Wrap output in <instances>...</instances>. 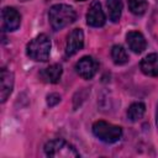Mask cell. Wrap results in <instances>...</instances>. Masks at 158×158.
<instances>
[{
    "mask_svg": "<svg viewBox=\"0 0 158 158\" xmlns=\"http://www.w3.org/2000/svg\"><path fill=\"white\" fill-rule=\"evenodd\" d=\"M77 14L75 10L65 4H56L51 6L48 11V19L52 28L54 31H59L68 25L73 23L75 21Z\"/></svg>",
    "mask_w": 158,
    "mask_h": 158,
    "instance_id": "6da1fadb",
    "label": "cell"
},
{
    "mask_svg": "<svg viewBox=\"0 0 158 158\" xmlns=\"http://www.w3.org/2000/svg\"><path fill=\"white\" fill-rule=\"evenodd\" d=\"M51 53V40L47 35L41 33L35 37L26 47V54L37 62H46Z\"/></svg>",
    "mask_w": 158,
    "mask_h": 158,
    "instance_id": "7a4b0ae2",
    "label": "cell"
},
{
    "mask_svg": "<svg viewBox=\"0 0 158 158\" xmlns=\"http://www.w3.org/2000/svg\"><path fill=\"white\" fill-rule=\"evenodd\" d=\"M44 153L51 158H78L79 152L69 142L57 138L48 141L44 144Z\"/></svg>",
    "mask_w": 158,
    "mask_h": 158,
    "instance_id": "3957f363",
    "label": "cell"
},
{
    "mask_svg": "<svg viewBox=\"0 0 158 158\" xmlns=\"http://www.w3.org/2000/svg\"><path fill=\"white\" fill-rule=\"evenodd\" d=\"M93 133L105 143H115L122 136V128L120 126L109 123L106 121H96L93 125Z\"/></svg>",
    "mask_w": 158,
    "mask_h": 158,
    "instance_id": "277c9868",
    "label": "cell"
},
{
    "mask_svg": "<svg viewBox=\"0 0 158 158\" xmlns=\"http://www.w3.org/2000/svg\"><path fill=\"white\" fill-rule=\"evenodd\" d=\"M98 69H99L98 60L90 56L81 57L75 64V70L79 74V77H81L83 79H86V80L91 79L96 74Z\"/></svg>",
    "mask_w": 158,
    "mask_h": 158,
    "instance_id": "5b68a950",
    "label": "cell"
},
{
    "mask_svg": "<svg viewBox=\"0 0 158 158\" xmlns=\"http://www.w3.org/2000/svg\"><path fill=\"white\" fill-rule=\"evenodd\" d=\"M106 22V17L101 4L98 0H94L86 12V23L91 27H101Z\"/></svg>",
    "mask_w": 158,
    "mask_h": 158,
    "instance_id": "8992f818",
    "label": "cell"
},
{
    "mask_svg": "<svg viewBox=\"0 0 158 158\" xmlns=\"http://www.w3.org/2000/svg\"><path fill=\"white\" fill-rule=\"evenodd\" d=\"M84 46V33L80 28H74L69 33L65 43V54L68 57L74 56Z\"/></svg>",
    "mask_w": 158,
    "mask_h": 158,
    "instance_id": "52a82bcc",
    "label": "cell"
},
{
    "mask_svg": "<svg viewBox=\"0 0 158 158\" xmlns=\"http://www.w3.org/2000/svg\"><path fill=\"white\" fill-rule=\"evenodd\" d=\"M2 16V28L5 31H16L21 23V16L14 7H4L1 11Z\"/></svg>",
    "mask_w": 158,
    "mask_h": 158,
    "instance_id": "ba28073f",
    "label": "cell"
},
{
    "mask_svg": "<svg viewBox=\"0 0 158 158\" xmlns=\"http://www.w3.org/2000/svg\"><path fill=\"white\" fill-rule=\"evenodd\" d=\"M14 88V74L7 70L6 68L1 69L0 74V99L1 102H5L6 99L10 96Z\"/></svg>",
    "mask_w": 158,
    "mask_h": 158,
    "instance_id": "9c48e42d",
    "label": "cell"
},
{
    "mask_svg": "<svg viewBox=\"0 0 158 158\" xmlns=\"http://www.w3.org/2000/svg\"><path fill=\"white\" fill-rule=\"evenodd\" d=\"M126 42L128 44V48L135 53H142L146 47L147 42L144 36L138 31H131L126 35Z\"/></svg>",
    "mask_w": 158,
    "mask_h": 158,
    "instance_id": "30bf717a",
    "label": "cell"
},
{
    "mask_svg": "<svg viewBox=\"0 0 158 158\" xmlns=\"http://www.w3.org/2000/svg\"><path fill=\"white\" fill-rule=\"evenodd\" d=\"M141 70L143 74L148 77H157L158 75V54L157 53H151L146 56L141 63H139Z\"/></svg>",
    "mask_w": 158,
    "mask_h": 158,
    "instance_id": "8fae6325",
    "label": "cell"
},
{
    "mask_svg": "<svg viewBox=\"0 0 158 158\" xmlns=\"http://www.w3.org/2000/svg\"><path fill=\"white\" fill-rule=\"evenodd\" d=\"M62 73H63L62 65L56 63V64H52V65L44 68V69L41 72V77H42V79H43L46 83L56 84V83H58V81L60 80Z\"/></svg>",
    "mask_w": 158,
    "mask_h": 158,
    "instance_id": "7c38bea8",
    "label": "cell"
},
{
    "mask_svg": "<svg viewBox=\"0 0 158 158\" xmlns=\"http://www.w3.org/2000/svg\"><path fill=\"white\" fill-rule=\"evenodd\" d=\"M106 6L109 11V17L112 22H118L122 12V1L121 0H106Z\"/></svg>",
    "mask_w": 158,
    "mask_h": 158,
    "instance_id": "4fadbf2b",
    "label": "cell"
},
{
    "mask_svg": "<svg viewBox=\"0 0 158 158\" xmlns=\"http://www.w3.org/2000/svg\"><path fill=\"white\" fill-rule=\"evenodd\" d=\"M146 112V105L143 102H133L130 105L128 110H127V117L130 121L136 122L139 118H142V116Z\"/></svg>",
    "mask_w": 158,
    "mask_h": 158,
    "instance_id": "5bb4252c",
    "label": "cell"
},
{
    "mask_svg": "<svg viewBox=\"0 0 158 158\" xmlns=\"http://www.w3.org/2000/svg\"><path fill=\"white\" fill-rule=\"evenodd\" d=\"M111 57H112L114 63L117 65H123L128 62V54L126 49L120 44H115L111 48Z\"/></svg>",
    "mask_w": 158,
    "mask_h": 158,
    "instance_id": "9a60e30c",
    "label": "cell"
},
{
    "mask_svg": "<svg viewBox=\"0 0 158 158\" xmlns=\"http://www.w3.org/2000/svg\"><path fill=\"white\" fill-rule=\"evenodd\" d=\"M128 9L135 15H143L147 10V0H127Z\"/></svg>",
    "mask_w": 158,
    "mask_h": 158,
    "instance_id": "2e32d148",
    "label": "cell"
},
{
    "mask_svg": "<svg viewBox=\"0 0 158 158\" xmlns=\"http://www.w3.org/2000/svg\"><path fill=\"white\" fill-rule=\"evenodd\" d=\"M59 101H60V95H59V94H57V93H51L49 95H47V105H48L49 107L56 106Z\"/></svg>",
    "mask_w": 158,
    "mask_h": 158,
    "instance_id": "e0dca14e",
    "label": "cell"
},
{
    "mask_svg": "<svg viewBox=\"0 0 158 158\" xmlns=\"http://www.w3.org/2000/svg\"><path fill=\"white\" fill-rule=\"evenodd\" d=\"M156 125H157V128H158V106H157V112H156Z\"/></svg>",
    "mask_w": 158,
    "mask_h": 158,
    "instance_id": "ac0fdd59",
    "label": "cell"
},
{
    "mask_svg": "<svg viewBox=\"0 0 158 158\" xmlns=\"http://www.w3.org/2000/svg\"><path fill=\"white\" fill-rule=\"evenodd\" d=\"M77 1H85V0H77Z\"/></svg>",
    "mask_w": 158,
    "mask_h": 158,
    "instance_id": "d6986e66",
    "label": "cell"
},
{
    "mask_svg": "<svg viewBox=\"0 0 158 158\" xmlns=\"http://www.w3.org/2000/svg\"><path fill=\"white\" fill-rule=\"evenodd\" d=\"M21 1H27V0H21Z\"/></svg>",
    "mask_w": 158,
    "mask_h": 158,
    "instance_id": "ffe728a7",
    "label": "cell"
}]
</instances>
